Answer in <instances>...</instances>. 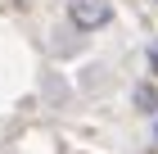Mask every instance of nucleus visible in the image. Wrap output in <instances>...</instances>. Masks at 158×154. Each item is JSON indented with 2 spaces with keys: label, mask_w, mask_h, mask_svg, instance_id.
I'll return each mask as SVG.
<instances>
[{
  "label": "nucleus",
  "mask_w": 158,
  "mask_h": 154,
  "mask_svg": "<svg viewBox=\"0 0 158 154\" xmlns=\"http://www.w3.org/2000/svg\"><path fill=\"white\" fill-rule=\"evenodd\" d=\"M68 18L81 32H99V27L113 23V5L109 0H68Z\"/></svg>",
  "instance_id": "1"
},
{
  "label": "nucleus",
  "mask_w": 158,
  "mask_h": 154,
  "mask_svg": "<svg viewBox=\"0 0 158 154\" xmlns=\"http://www.w3.org/2000/svg\"><path fill=\"white\" fill-rule=\"evenodd\" d=\"M149 64H154V73H158V46H154V50H149Z\"/></svg>",
  "instance_id": "2"
}]
</instances>
